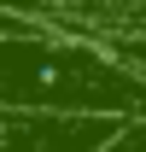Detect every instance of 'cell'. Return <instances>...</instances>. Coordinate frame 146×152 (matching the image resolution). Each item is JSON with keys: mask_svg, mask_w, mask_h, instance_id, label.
<instances>
[{"mask_svg": "<svg viewBox=\"0 0 146 152\" xmlns=\"http://www.w3.org/2000/svg\"><path fill=\"white\" fill-rule=\"evenodd\" d=\"M70 35L105 41V35H128L146 29V0H41Z\"/></svg>", "mask_w": 146, "mask_h": 152, "instance_id": "obj_1", "label": "cell"}, {"mask_svg": "<svg viewBox=\"0 0 146 152\" xmlns=\"http://www.w3.org/2000/svg\"><path fill=\"white\" fill-rule=\"evenodd\" d=\"M99 47H105L117 64H128L134 76H146V29H128V35H105Z\"/></svg>", "mask_w": 146, "mask_h": 152, "instance_id": "obj_2", "label": "cell"}, {"mask_svg": "<svg viewBox=\"0 0 146 152\" xmlns=\"http://www.w3.org/2000/svg\"><path fill=\"white\" fill-rule=\"evenodd\" d=\"M99 152H146V117H128V123H117L111 129V140Z\"/></svg>", "mask_w": 146, "mask_h": 152, "instance_id": "obj_3", "label": "cell"}, {"mask_svg": "<svg viewBox=\"0 0 146 152\" xmlns=\"http://www.w3.org/2000/svg\"><path fill=\"white\" fill-rule=\"evenodd\" d=\"M0 12H18V18H35V23H53V29H64V23H58L53 12L41 6V0H0ZM64 35H70V29H64Z\"/></svg>", "mask_w": 146, "mask_h": 152, "instance_id": "obj_4", "label": "cell"}]
</instances>
